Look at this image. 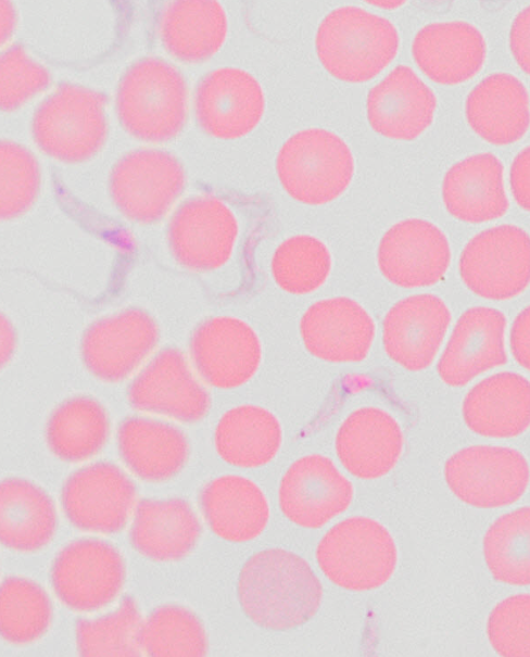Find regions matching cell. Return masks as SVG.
Here are the masks:
<instances>
[{
    "label": "cell",
    "mask_w": 530,
    "mask_h": 657,
    "mask_svg": "<svg viewBox=\"0 0 530 657\" xmlns=\"http://www.w3.org/2000/svg\"><path fill=\"white\" fill-rule=\"evenodd\" d=\"M190 354L205 382L218 389H234L253 377L261 363L262 348L248 324L235 317L217 316L194 329Z\"/></svg>",
    "instance_id": "cell-15"
},
{
    "label": "cell",
    "mask_w": 530,
    "mask_h": 657,
    "mask_svg": "<svg viewBox=\"0 0 530 657\" xmlns=\"http://www.w3.org/2000/svg\"><path fill=\"white\" fill-rule=\"evenodd\" d=\"M450 323V309L439 296L429 293L407 296L396 302L384 317V351L403 368L422 370L433 362Z\"/></svg>",
    "instance_id": "cell-19"
},
{
    "label": "cell",
    "mask_w": 530,
    "mask_h": 657,
    "mask_svg": "<svg viewBox=\"0 0 530 657\" xmlns=\"http://www.w3.org/2000/svg\"><path fill=\"white\" fill-rule=\"evenodd\" d=\"M141 650L149 656L200 657L207 653V637L198 617L175 605L161 606L141 623Z\"/></svg>",
    "instance_id": "cell-36"
},
{
    "label": "cell",
    "mask_w": 530,
    "mask_h": 657,
    "mask_svg": "<svg viewBox=\"0 0 530 657\" xmlns=\"http://www.w3.org/2000/svg\"><path fill=\"white\" fill-rule=\"evenodd\" d=\"M437 100L432 90L405 65L396 66L367 96V117L378 134L412 140L432 122Z\"/></svg>",
    "instance_id": "cell-22"
},
{
    "label": "cell",
    "mask_w": 530,
    "mask_h": 657,
    "mask_svg": "<svg viewBox=\"0 0 530 657\" xmlns=\"http://www.w3.org/2000/svg\"><path fill=\"white\" fill-rule=\"evenodd\" d=\"M238 597L255 624L289 630L313 618L320 606L323 587L302 557L269 548L254 554L242 567Z\"/></svg>",
    "instance_id": "cell-1"
},
{
    "label": "cell",
    "mask_w": 530,
    "mask_h": 657,
    "mask_svg": "<svg viewBox=\"0 0 530 657\" xmlns=\"http://www.w3.org/2000/svg\"><path fill=\"white\" fill-rule=\"evenodd\" d=\"M485 564L500 582L530 585V506L497 518L483 539Z\"/></svg>",
    "instance_id": "cell-35"
},
{
    "label": "cell",
    "mask_w": 530,
    "mask_h": 657,
    "mask_svg": "<svg viewBox=\"0 0 530 657\" xmlns=\"http://www.w3.org/2000/svg\"><path fill=\"white\" fill-rule=\"evenodd\" d=\"M316 559L324 574L351 591L379 587L392 576L398 559L394 541L374 519L350 517L320 540Z\"/></svg>",
    "instance_id": "cell-5"
},
{
    "label": "cell",
    "mask_w": 530,
    "mask_h": 657,
    "mask_svg": "<svg viewBox=\"0 0 530 657\" xmlns=\"http://www.w3.org/2000/svg\"><path fill=\"white\" fill-rule=\"evenodd\" d=\"M352 497V483L329 458L318 454L295 460L279 487L281 511L304 528H320L344 511Z\"/></svg>",
    "instance_id": "cell-17"
},
{
    "label": "cell",
    "mask_w": 530,
    "mask_h": 657,
    "mask_svg": "<svg viewBox=\"0 0 530 657\" xmlns=\"http://www.w3.org/2000/svg\"><path fill=\"white\" fill-rule=\"evenodd\" d=\"M227 35V17L217 1H173L160 21L166 51L182 62L197 63L214 55Z\"/></svg>",
    "instance_id": "cell-31"
},
{
    "label": "cell",
    "mask_w": 530,
    "mask_h": 657,
    "mask_svg": "<svg viewBox=\"0 0 530 657\" xmlns=\"http://www.w3.org/2000/svg\"><path fill=\"white\" fill-rule=\"evenodd\" d=\"M505 315L493 307L466 309L457 319L438 362L441 380L451 387L467 384L478 375L504 365Z\"/></svg>",
    "instance_id": "cell-20"
},
{
    "label": "cell",
    "mask_w": 530,
    "mask_h": 657,
    "mask_svg": "<svg viewBox=\"0 0 530 657\" xmlns=\"http://www.w3.org/2000/svg\"><path fill=\"white\" fill-rule=\"evenodd\" d=\"M450 490L464 503L496 508L518 501L530 481L525 456L510 447L472 445L453 454L445 463Z\"/></svg>",
    "instance_id": "cell-9"
},
{
    "label": "cell",
    "mask_w": 530,
    "mask_h": 657,
    "mask_svg": "<svg viewBox=\"0 0 530 657\" xmlns=\"http://www.w3.org/2000/svg\"><path fill=\"white\" fill-rule=\"evenodd\" d=\"M203 515L219 538L245 542L265 529L269 508L261 489L241 476H222L201 492Z\"/></svg>",
    "instance_id": "cell-30"
},
{
    "label": "cell",
    "mask_w": 530,
    "mask_h": 657,
    "mask_svg": "<svg viewBox=\"0 0 530 657\" xmlns=\"http://www.w3.org/2000/svg\"><path fill=\"white\" fill-rule=\"evenodd\" d=\"M201 525L191 506L181 498L141 500L130 528L134 548L153 560L185 557L197 544Z\"/></svg>",
    "instance_id": "cell-28"
},
{
    "label": "cell",
    "mask_w": 530,
    "mask_h": 657,
    "mask_svg": "<svg viewBox=\"0 0 530 657\" xmlns=\"http://www.w3.org/2000/svg\"><path fill=\"white\" fill-rule=\"evenodd\" d=\"M127 396L138 410L184 422L201 420L211 405L209 392L176 348L160 351L132 380Z\"/></svg>",
    "instance_id": "cell-14"
},
{
    "label": "cell",
    "mask_w": 530,
    "mask_h": 657,
    "mask_svg": "<svg viewBox=\"0 0 530 657\" xmlns=\"http://www.w3.org/2000/svg\"><path fill=\"white\" fill-rule=\"evenodd\" d=\"M403 434L398 421L376 407H362L350 414L336 437V451L342 465L355 477L376 479L398 463Z\"/></svg>",
    "instance_id": "cell-23"
},
{
    "label": "cell",
    "mask_w": 530,
    "mask_h": 657,
    "mask_svg": "<svg viewBox=\"0 0 530 657\" xmlns=\"http://www.w3.org/2000/svg\"><path fill=\"white\" fill-rule=\"evenodd\" d=\"M510 188L517 204L530 212V147L519 152L512 164Z\"/></svg>",
    "instance_id": "cell-44"
},
{
    "label": "cell",
    "mask_w": 530,
    "mask_h": 657,
    "mask_svg": "<svg viewBox=\"0 0 530 657\" xmlns=\"http://www.w3.org/2000/svg\"><path fill=\"white\" fill-rule=\"evenodd\" d=\"M465 108L474 131L493 144L518 141L530 125L528 92L510 74L496 73L484 78L468 94Z\"/></svg>",
    "instance_id": "cell-26"
},
{
    "label": "cell",
    "mask_w": 530,
    "mask_h": 657,
    "mask_svg": "<svg viewBox=\"0 0 530 657\" xmlns=\"http://www.w3.org/2000/svg\"><path fill=\"white\" fill-rule=\"evenodd\" d=\"M56 514L53 502L36 484L7 478L0 488V536L4 546L35 552L53 538Z\"/></svg>",
    "instance_id": "cell-32"
},
{
    "label": "cell",
    "mask_w": 530,
    "mask_h": 657,
    "mask_svg": "<svg viewBox=\"0 0 530 657\" xmlns=\"http://www.w3.org/2000/svg\"><path fill=\"white\" fill-rule=\"evenodd\" d=\"M15 350V333L14 330L4 316L1 320V363H5L10 359Z\"/></svg>",
    "instance_id": "cell-46"
},
{
    "label": "cell",
    "mask_w": 530,
    "mask_h": 657,
    "mask_svg": "<svg viewBox=\"0 0 530 657\" xmlns=\"http://www.w3.org/2000/svg\"><path fill=\"white\" fill-rule=\"evenodd\" d=\"M110 422L104 407L88 396L61 403L49 417L46 437L51 452L66 462H81L105 444Z\"/></svg>",
    "instance_id": "cell-34"
},
{
    "label": "cell",
    "mask_w": 530,
    "mask_h": 657,
    "mask_svg": "<svg viewBox=\"0 0 530 657\" xmlns=\"http://www.w3.org/2000/svg\"><path fill=\"white\" fill-rule=\"evenodd\" d=\"M159 337L157 324L149 313L127 308L87 328L81 339V358L96 378L118 382L148 358Z\"/></svg>",
    "instance_id": "cell-11"
},
{
    "label": "cell",
    "mask_w": 530,
    "mask_h": 657,
    "mask_svg": "<svg viewBox=\"0 0 530 657\" xmlns=\"http://www.w3.org/2000/svg\"><path fill=\"white\" fill-rule=\"evenodd\" d=\"M50 74L34 61L25 49L15 45L3 51L0 60V102L12 112L47 88Z\"/></svg>",
    "instance_id": "cell-42"
},
{
    "label": "cell",
    "mask_w": 530,
    "mask_h": 657,
    "mask_svg": "<svg viewBox=\"0 0 530 657\" xmlns=\"http://www.w3.org/2000/svg\"><path fill=\"white\" fill-rule=\"evenodd\" d=\"M509 344L515 361L530 370V305L516 316L510 328Z\"/></svg>",
    "instance_id": "cell-45"
},
{
    "label": "cell",
    "mask_w": 530,
    "mask_h": 657,
    "mask_svg": "<svg viewBox=\"0 0 530 657\" xmlns=\"http://www.w3.org/2000/svg\"><path fill=\"white\" fill-rule=\"evenodd\" d=\"M509 47L517 64L530 75V5L515 17L509 34Z\"/></svg>",
    "instance_id": "cell-43"
},
{
    "label": "cell",
    "mask_w": 530,
    "mask_h": 657,
    "mask_svg": "<svg viewBox=\"0 0 530 657\" xmlns=\"http://www.w3.org/2000/svg\"><path fill=\"white\" fill-rule=\"evenodd\" d=\"M141 618L137 604L125 596L118 608L76 624L77 648L83 656H138Z\"/></svg>",
    "instance_id": "cell-38"
},
{
    "label": "cell",
    "mask_w": 530,
    "mask_h": 657,
    "mask_svg": "<svg viewBox=\"0 0 530 657\" xmlns=\"http://www.w3.org/2000/svg\"><path fill=\"white\" fill-rule=\"evenodd\" d=\"M105 97L87 87L65 84L47 97L31 121L38 148L60 162L80 163L103 147L108 135Z\"/></svg>",
    "instance_id": "cell-4"
},
{
    "label": "cell",
    "mask_w": 530,
    "mask_h": 657,
    "mask_svg": "<svg viewBox=\"0 0 530 657\" xmlns=\"http://www.w3.org/2000/svg\"><path fill=\"white\" fill-rule=\"evenodd\" d=\"M462 412L477 434L517 437L530 427V381L512 371L494 374L468 391Z\"/></svg>",
    "instance_id": "cell-25"
},
{
    "label": "cell",
    "mask_w": 530,
    "mask_h": 657,
    "mask_svg": "<svg viewBox=\"0 0 530 657\" xmlns=\"http://www.w3.org/2000/svg\"><path fill=\"white\" fill-rule=\"evenodd\" d=\"M487 633L501 656L530 657V594L500 602L490 612Z\"/></svg>",
    "instance_id": "cell-41"
},
{
    "label": "cell",
    "mask_w": 530,
    "mask_h": 657,
    "mask_svg": "<svg viewBox=\"0 0 530 657\" xmlns=\"http://www.w3.org/2000/svg\"><path fill=\"white\" fill-rule=\"evenodd\" d=\"M459 276L475 294L509 300L530 283V236L515 225H501L476 235L464 248Z\"/></svg>",
    "instance_id": "cell-7"
},
{
    "label": "cell",
    "mask_w": 530,
    "mask_h": 657,
    "mask_svg": "<svg viewBox=\"0 0 530 657\" xmlns=\"http://www.w3.org/2000/svg\"><path fill=\"white\" fill-rule=\"evenodd\" d=\"M125 565L118 551L98 539H81L60 551L51 568L59 599L75 611H93L121 592Z\"/></svg>",
    "instance_id": "cell-10"
},
{
    "label": "cell",
    "mask_w": 530,
    "mask_h": 657,
    "mask_svg": "<svg viewBox=\"0 0 530 657\" xmlns=\"http://www.w3.org/2000/svg\"><path fill=\"white\" fill-rule=\"evenodd\" d=\"M331 268L330 254L323 242L311 236H295L275 251L272 273L276 283L293 294L318 289Z\"/></svg>",
    "instance_id": "cell-39"
},
{
    "label": "cell",
    "mask_w": 530,
    "mask_h": 657,
    "mask_svg": "<svg viewBox=\"0 0 530 657\" xmlns=\"http://www.w3.org/2000/svg\"><path fill=\"white\" fill-rule=\"evenodd\" d=\"M0 161V216L12 219L34 204L40 188V168L29 150L10 140L1 142Z\"/></svg>",
    "instance_id": "cell-40"
},
{
    "label": "cell",
    "mask_w": 530,
    "mask_h": 657,
    "mask_svg": "<svg viewBox=\"0 0 530 657\" xmlns=\"http://www.w3.org/2000/svg\"><path fill=\"white\" fill-rule=\"evenodd\" d=\"M399 35L387 18L356 7L330 12L316 34V51L336 78L363 83L377 76L396 55Z\"/></svg>",
    "instance_id": "cell-3"
},
{
    "label": "cell",
    "mask_w": 530,
    "mask_h": 657,
    "mask_svg": "<svg viewBox=\"0 0 530 657\" xmlns=\"http://www.w3.org/2000/svg\"><path fill=\"white\" fill-rule=\"evenodd\" d=\"M188 90L182 74L159 58L136 61L124 73L116 92V113L132 137L164 142L187 121Z\"/></svg>",
    "instance_id": "cell-2"
},
{
    "label": "cell",
    "mask_w": 530,
    "mask_h": 657,
    "mask_svg": "<svg viewBox=\"0 0 530 657\" xmlns=\"http://www.w3.org/2000/svg\"><path fill=\"white\" fill-rule=\"evenodd\" d=\"M52 618L49 596L31 580L10 577L1 585V634L12 644L40 639Z\"/></svg>",
    "instance_id": "cell-37"
},
{
    "label": "cell",
    "mask_w": 530,
    "mask_h": 657,
    "mask_svg": "<svg viewBox=\"0 0 530 657\" xmlns=\"http://www.w3.org/2000/svg\"><path fill=\"white\" fill-rule=\"evenodd\" d=\"M186 175L171 153L156 149L131 151L113 166L109 190L117 210L128 219L160 220L181 194Z\"/></svg>",
    "instance_id": "cell-8"
},
{
    "label": "cell",
    "mask_w": 530,
    "mask_h": 657,
    "mask_svg": "<svg viewBox=\"0 0 530 657\" xmlns=\"http://www.w3.org/2000/svg\"><path fill=\"white\" fill-rule=\"evenodd\" d=\"M451 260L446 237L424 219H406L381 238L378 266L382 275L402 288L428 287L445 275Z\"/></svg>",
    "instance_id": "cell-18"
},
{
    "label": "cell",
    "mask_w": 530,
    "mask_h": 657,
    "mask_svg": "<svg viewBox=\"0 0 530 657\" xmlns=\"http://www.w3.org/2000/svg\"><path fill=\"white\" fill-rule=\"evenodd\" d=\"M265 108L263 90L248 72L222 67L206 74L194 96L198 124L219 139L249 134L261 121Z\"/></svg>",
    "instance_id": "cell-16"
},
{
    "label": "cell",
    "mask_w": 530,
    "mask_h": 657,
    "mask_svg": "<svg viewBox=\"0 0 530 657\" xmlns=\"http://www.w3.org/2000/svg\"><path fill=\"white\" fill-rule=\"evenodd\" d=\"M442 197L447 212L463 222L478 224L503 216L508 200L502 163L491 153L457 162L444 176Z\"/></svg>",
    "instance_id": "cell-27"
},
{
    "label": "cell",
    "mask_w": 530,
    "mask_h": 657,
    "mask_svg": "<svg viewBox=\"0 0 530 657\" xmlns=\"http://www.w3.org/2000/svg\"><path fill=\"white\" fill-rule=\"evenodd\" d=\"M214 441L217 453L225 462L253 468L275 457L281 444V428L267 409L240 405L222 416Z\"/></svg>",
    "instance_id": "cell-33"
},
{
    "label": "cell",
    "mask_w": 530,
    "mask_h": 657,
    "mask_svg": "<svg viewBox=\"0 0 530 657\" xmlns=\"http://www.w3.org/2000/svg\"><path fill=\"white\" fill-rule=\"evenodd\" d=\"M481 33L466 22L429 24L415 36L412 53L418 67L431 80L456 85L474 77L485 58Z\"/></svg>",
    "instance_id": "cell-24"
},
{
    "label": "cell",
    "mask_w": 530,
    "mask_h": 657,
    "mask_svg": "<svg viewBox=\"0 0 530 657\" xmlns=\"http://www.w3.org/2000/svg\"><path fill=\"white\" fill-rule=\"evenodd\" d=\"M15 24L14 9L11 2L1 1V41L5 42V39L11 35Z\"/></svg>",
    "instance_id": "cell-47"
},
{
    "label": "cell",
    "mask_w": 530,
    "mask_h": 657,
    "mask_svg": "<svg viewBox=\"0 0 530 657\" xmlns=\"http://www.w3.org/2000/svg\"><path fill=\"white\" fill-rule=\"evenodd\" d=\"M119 454L128 468L146 481L177 475L187 462L189 444L177 427L144 417H128L117 430Z\"/></svg>",
    "instance_id": "cell-29"
},
{
    "label": "cell",
    "mask_w": 530,
    "mask_h": 657,
    "mask_svg": "<svg viewBox=\"0 0 530 657\" xmlns=\"http://www.w3.org/2000/svg\"><path fill=\"white\" fill-rule=\"evenodd\" d=\"M300 332L312 355L331 363H355L367 356L375 324L357 302L341 296L311 305L301 318Z\"/></svg>",
    "instance_id": "cell-21"
},
{
    "label": "cell",
    "mask_w": 530,
    "mask_h": 657,
    "mask_svg": "<svg viewBox=\"0 0 530 657\" xmlns=\"http://www.w3.org/2000/svg\"><path fill=\"white\" fill-rule=\"evenodd\" d=\"M135 500L132 481L116 465L104 462L73 472L61 493L63 510L71 523L99 533L123 529Z\"/></svg>",
    "instance_id": "cell-13"
},
{
    "label": "cell",
    "mask_w": 530,
    "mask_h": 657,
    "mask_svg": "<svg viewBox=\"0 0 530 657\" xmlns=\"http://www.w3.org/2000/svg\"><path fill=\"white\" fill-rule=\"evenodd\" d=\"M277 174L285 190L306 204L335 200L349 186L354 161L337 135L311 128L291 136L277 156Z\"/></svg>",
    "instance_id": "cell-6"
},
{
    "label": "cell",
    "mask_w": 530,
    "mask_h": 657,
    "mask_svg": "<svg viewBox=\"0 0 530 657\" xmlns=\"http://www.w3.org/2000/svg\"><path fill=\"white\" fill-rule=\"evenodd\" d=\"M238 223L230 209L209 195L185 201L171 218L167 239L174 258L193 271H211L230 258Z\"/></svg>",
    "instance_id": "cell-12"
}]
</instances>
